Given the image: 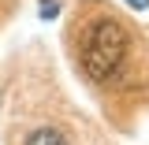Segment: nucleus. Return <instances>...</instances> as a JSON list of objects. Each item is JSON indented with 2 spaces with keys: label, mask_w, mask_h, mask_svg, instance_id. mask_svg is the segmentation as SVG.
<instances>
[{
  "label": "nucleus",
  "mask_w": 149,
  "mask_h": 145,
  "mask_svg": "<svg viewBox=\"0 0 149 145\" xmlns=\"http://www.w3.org/2000/svg\"><path fill=\"white\" fill-rule=\"evenodd\" d=\"M127 45L130 37L116 19H93L82 34V71L90 74L93 82H104L119 71V63L127 60Z\"/></svg>",
  "instance_id": "nucleus-1"
},
{
  "label": "nucleus",
  "mask_w": 149,
  "mask_h": 145,
  "mask_svg": "<svg viewBox=\"0 0 149 145\" xmlns=\"http://www.w3.org/2000/svg\"><path fill=\"white\" fill-rule=\"evenodd\" d=\"M26 145H71L60 130H52V127H41V130H34L30 138H26Z\"/></svg>",
  "instance_id": "nucleus-2"
},
{
  "label": "nucleus",
  "mask_w": 149,
  "mask_h": 145,
  "mask_svg": "<svg viewBox=\"0 0 149 145\" xmlns=\"http://www.w3.org/2000/svg\"><path fill=\"white\" fill-rule=\"evenodd\" d=\"M56 11H60V8H56V0H45V8H41V15H45V19H52Z\"/></svg>",
  "instance_id": "nucleus-3"
},
{
  "label": "nucleus",
  "mask_w": 149,
  "mask_h": 145,
  "mask_svg": "<svg viewBox=\"0 0 149 145\" xmlns=\"http://www.w3.org/2000/svg\"><path fill=\"white\" fill-rule=\"evenodd\" d=\"M130 8H138V11H142V8H149V0H127Z\"/></svg>",
  "instance_id": "nucleus-4"
}]
</instances>
